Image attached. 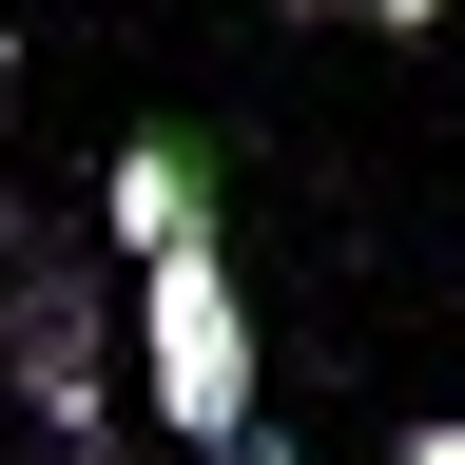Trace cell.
I'll list each match as a JSON object with an SVG mask.
<instances>
[{
  "label": "cell",
  "instance_id": "6da1fadb",
  "mask_svg": "<svg viewBox=\"0 0 465 465\" xmlns=\"http://www.w3.org/2000/svg\"><path fill=\"white\" fill-rule=\"evenodd\" d=\"M116 369H136V272L78 252V232H39V213H0V407L39 446H97Z\"/></svg>",
  "mask_w": 465,
  "mask_h": 465
},
{
  "label": "cell",
  "instance_id": "7a4b0ae2",
  "mask_svg": "<svg viewBox=\"0 0 465 465\" xmlns=\"http://www.w3.org/2000/svg\"><path fill=\"white\" fill-rule=\"evenodd\" d=\"M136 388H155V446H252L272 407H252V291H232L213 232H155L136 252Z\"/></svg>",
  "mask_w": 465,
  "mask_h": 465
},
{
  "label": "cell",
  "instance_id": "3957f363",
  "mask_svg": "<svg viewBox=\"0 0 465 465\" xmlns=\"http://www.w3.org/2000/svg\"><path fill=\"white\" fill-rule=\"evenodd\" d=\"M97 232H116V272L155 252V232H213V136H116V174H97Z\"/></svg>",
  "mask_w": 465,
  "mask_h": 465
},
{
  "label": "cell",
  "instance_id": "277c9868",
  "mask_svg": "<svg viewBox=\"0 0 465 465\" xmlns=\"http://www.w3.org/2000/svg\"><path fill=\"white\" fill-rule=\"evenodd\" d=\"M349 20H388V39H427V20H446V0H349Z\"/></svg>",
  "mask_w": 465,
  "mask_h": 465
},
{
  "label": "cell",
  "instance_id": "5b68a950",
  "mask_svg": "<svg viewBox=\"0 0 465 465\" xmlns=\"http://www.w3.org/2000/svg\"><path fill=\"white\" fill-rule=\"evenodd\" d=\"M388 465H465V427H407V446H388Z\"/></svg>",
  "mask_w": 465,
  "mask_h": 465
},
{
  "label": "cell",
  "instance_id": "8992f818",
  "mask_svg": "<svg viewBox=\"0 0 465 465\" xmlns=\"http://www.w3.org/2000/svg\"><path fill=\"white\" fill-rule=\"evenodd\" d=\"M232 465H311V446H291V427H252V446H232Z\"/></svg>",
  "mask_w": 465,
  "mask_h": 465
},
{
  "label": "cell",
  "instance_id": "52a82bcc",
  "mask_svg": "<svg viewBox=\"0 0 465 465\" xmlns=\"http://www.w3.org/2000/svg\"><path fill=\"white\" fill-rule=\"evenodd\" d=\"M39 465H136V446H116V427H97V446H39Z\"/></svg>",
  "mask_w": 465,
  "mask_h": 465
},
{
  "label": "cell",
  "instance_id": "ba28073f",
  "mask_svg": "<svg viewBox=\"0 0 465 465\" xmlns=\"http://www.w3.org/2000/svg\"><path fill=\"white\" fill-rule=\"evenodd\" d=\"M0 116H20V58H0Z\"/></svg>",
  "mask_w": 465,
  "mask_h": 465
}]
</instances>
